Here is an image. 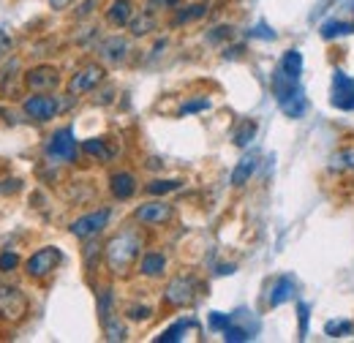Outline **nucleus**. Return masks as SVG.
Returning <instances> with one entry per match:
<instances>
[{"instance_id": "obj_1", "label": "nucleus", "mask_w": 354, "mask_h": 343, "mask_svg": "<svg viewBox=\"0 0 354 343\" xmlns=\"http://www.w3.org/2000/svg\"><path fill=\"white\" fill-rule=\"evenodd\" d=\"M139 254H142V234H139V229H133V226L118 232V234L106 243V248H104L106 267H109V272L118 275V278H126V275L131 272L133 261L139 259Z\"/></svg>"}, {"instance_id": "obj_2", "label": "nucleus", "mask_w": 354, "mask_h": 343, "mask_svg": "<svg viewBox=\"0 0 354 343\" xmlns=\"http://www.w3.org/2000/svg\"><path fill=\"white\" fill-rule=\"evenodd\" d=\"M272 95L278 101V106L289 115V118H303L306 109H308V101L303 95V87H300V80H292L281 71V66L275 68L272 74Z\"/></svg>"}, {"instance_id": "obj_3", "label": "nucleus", "mask_w": 354, "mask_h": 343, "mask_svg": "<svg viewBox=\"0 0 354 343\" xmlns=\"http://www.w3.org/2000/svg\"><path fill=\"white\" fill-rule=\"evenodd\" d=\"M77 150H80V145L74 139V129H57L49 136V142H46L44 147L46 158L49 161H57V164L77 161Z\"/></svg>"}, {"instance_id": "obj_4", "label": "nucleus", "mask_w": 354, "mask_h": 343, "mask_svg": "<svg viewBox=\"0 0 354 343\" xmlns=\"http://www.w3.org/2000/svg\"><path fill=\"white\" fill-rule=\"evenodd\" d=\"M30 310V302L25 297L22 289L17 286H0V322H22Z\"/></svg>"}, {"instance_id": "obj_5", "label": "nucleus", "mask_w": 354, "mask_h": 343, "mask_svg": "<svg viewBox=\"0 0 354 343\" xmlns=\"http://www.w3.org/2000/svg\"><path fill=\"white\" fill-rule=\"evenodd\" d=\"M196 292H199V281L194 275H177L167 284L164 302L169 308H183V305H191L196 300Z\"/></svg>"}, {"instance_id": "obj_6", "label": "nucleus", "mask_w": 354, "mask_h": 343, "mask_svg": "<svg viewBox=\"0 0 354 343\" xmlns=\"http://www.w3.org/2000/svg\"><path fill=\"white\" fill-rule=\"evenodd\" d=\"M101 82H104V66L88 63V66H82V68L68 80V95H85L90 90H95Z\"/></svg>"}, {"instance_id": "obj_7", "label": "nucleus", "mask_w": 354, "mask_h": 343, "mask_svg": "<svg viewBox=\"0 0 354 343\" xmlns=\"http://www.w3.org/2000/svg\"><path fill=\"white\" fill-rule=\"evenodd\" d=\"M63 261V254L57 251V248H39L33 257L25 261V272L30 275V278H46L52 270H57V264Z\"/></svg>"}, {"instance_id": "obj_8", "label": "nucleus", "mask_w": 354, "mask_h": 343, "mask_svg": "<svg viewBox=\"0 0 354 343\" xmlns=\"http://www.w3.org/2000/svg\"><path fill=\"white\" fill-rule=\"evenodd\" d=\"M22 109H25V115H28V118H33V120H39V123H46V120H52V118L60 112V104H57V98H55V95L36 93V95L25 98Z\"/></svg>"}, {"instance_id": "obj_9", "label": "nucleus", "mask_w": 354, "mask_h": 343, "mask_svg": "<svg viewBox=\"0 0 354 343\" xmlns=\"http://www.w3.org/2000/svg\"><path fill=\"white\" fill-rule=\"evenodd\" d=\"M109 215L112 213L104 207V210H95V213H88V215H82V218H77V221L71 223V234L80 237V240L95 237V234L109 223Z\"/></svg>"}, {"instance_id": "obj_10", "label": "nucleus", "mask_w": 354, "mask_h": 343, "mask_svg": "<svg viewBox=\"0 0 354 343\" xmlns=\"http://www.w3.org/2000/svg\"><path fill=\"white\" fill-rule=\"evenodd\" d=\"M25 85L30 87L33 93H49L60 85V74L55 66H33L25 74Z\"/></svg>"}, {"instance_id": "obj_11", "label": "nucleus", "mask_w": 354, "mask_h": 343, "mask_svg": "<svg viewBox=\"0 0 354 343\" xmlns=\"http://www.w3.org/2000/svg\"><path fill=\"white\" fill-rule=\"evenodd\" d=\"M333 106L344 109V112H354V80L346 77L344 71H338L333 77Z\"/></svg>"}, {"instance_id": "obj_12", "label": "nucleus", "mask_w": 354, "mask_h": 343, "mask_svg": "<svg viewBox=\"0 0 354 343\" xmlns=\"http://www.w3.org/2000/svg\"><path fill=\"white\" fill-rule=\"evenodd\" d=\"M172 205H167V202H147V205H139L136 210H133V218L139 221V223H147V226H158V223H167V221H172Z\"/></svg>"}, {"instance_id": "obj_13", "label": "nucleus", "mask_w": 354, "mask_h": 343, "mask_svg": "<svg viewBox=\"0 0 354 343\" xmlns=\"http://www.w3.org/2000/svg\"><path fill=\"white\" fill-rule=\"evenodd\" d=\"M129 49L131 46H129V41L123 36H112V39H104V41L98 44V57L104 63H109V66H120V63H126Z\"/></svg>"}, {"instance_id": "obj_14", "label": "nucleus", "mask_w": 354, "mask_h": 343, "mask_svg": "<svg viewBox=\"0 0 354 343\" xmlns=\"http://www.w3.org/2000/svg\"><path fill=\"white\" fill-rule=\"evenodd\" d=\"M109 191H112V196L115 199H131L133 194H136V177H133L131 172H118V174H112V180H109Z\"/></svg>"}, {"instance_id": "obj_15", "label": "nucleus", "mask_w": 354, "mask_h": 343, "mask_svg": "<svg viewBox=\"0 0 354 343\" xmlns=\"http://www.w3.org/2000/svg\"><path fill=\"white\" fill-rule=\"evenodd\" d=\"M295 292H297L295 278H292V275H281V278L272 284V289H270V305L278 308V305L289 302L292 297H295Z\"/></svg>"}, {"instance_id": "obj_16", "label": "nucleus", "mask_w": 354, "mask_h": 343, "mask_svg": "<svg viewBox=\"0 0 354 343\" xmlns=\"http://www.w3.org/2000/svg\"><path fill=\"white\" fill-rule=\"evenodd\" d=\"M106 19L115 28H126L133 19V3L131 0H112V6L106 8Z\"/></svg>"}, {"instance_id": "obj_17", "label": "nucleus", "mask_w": 354, "mask_h": 343, "mask_svg": "<svg viewBox=\"0 0 354 343\" xmlns=\"http://www.w3.org/2000/svg\"><path fill=\"white\" fill-rule=\"evenodd\" d=\"M164 270H167V257L164 254L150 251V254H145L142 261H139V272L147 275V278H158V275H164Z\"/></svg>"}, {"instance_id": "obj_18", "label": "nucleus", "mask_w": 354, "mask_h": 343, "mask_svg": "<svg viewBox=\"0 0 354 343\" xmlns=\"http://www.w3.org/2000/svg\"><path fill=\"white\" fill-rule=\"evenodd\" d=\"M82 150L88 153L90 158L101 161V164H109V161L115 158V150L106 145V139H88V142L82 145Z\"/></svg>"}, {"instance_id": "obj_19", "label": "nucleus", "mask_w": 354, "mask_h": 343, "mask_svg": "<svg viewBox=\"0 0 354 343\" xmlns=\"http://www.w3.org/2000/svg\"><path fill=\"white\" fill-rule=\"evenodd\" d=\"M281 71H283L286 77H292V80H300V74H303V55H300L297 49L283 52V57H281Z\"/></svg>"}, {"instance_id": "obj_20", "label": "nucleus", "mask_w": 354, "mask_h": 343, "mask_svg": "<svg viewBox=\"0 0 354 343\" xmlns=\"http://www.w3.org/2000/svg\"><path fill=\"white\" fill-rule=\"evenodd\" d=\"M254 169H257V156H245V158H240V164L234 167V172H232V185H245L248 183V177L254 174Z\"/></svg>"}, {"instance_id": "obj_21", "label": "nucleus", "mask_w": 354, "mask_h": 343, "mask_svg": "<svg viewBox=\"0 0 354 343\" xmlns=\"http://www.w3.org/2000/svg\"><path fill=\"white\" fill-rule=\"evenodd\" d=\"M129 28H131V36H147L150 30H156V17H153V11H145V14H139V17H133L131 22H129Z\"/></svg>"}, {"instance_id": "obj_22", "label": "nucleus", "mask_w": 354, "mask_h": 343, "mask_svg": "<svg viewBox=\"0 0 354 343\" xmlns=\"http://www.w3.org/2000/svg\"><path fill=\"white\" fill-rule=\"evenodd\" d=\"M188 330H194V322H188V319H180V322H175V324H172L169 330H164V335H158V343H175V341H183Z\"/></svg>"}, {"instance_id": "obj_23", "label": "nucleus", "mask_w": 354, "mask_h": 343, "mask_svg": "<svg viewBox=\"0 0 354 343\" xmlns=\"http://www.w3.org/2000/svg\"><path fill=\"white\" fill-rule=\"evenodd\" d=\"M319 33H322V39H335V36H349V33H354V25H352V22H341V19H333V22H324Z\"/></svg>"}, {"instance_id": "obj_24", "label": "nucleus", "mask_w": 354, "mask_h": 343, "mask_svg": "<svg viewBox=\"0 0 354 343\" xmlns=\"http://www.w3.org/2000/svg\"><path fill=\"white\" fill-rule=\"evenodd\" d=\"M207 14V6L205 3H196V6H188V8H180L172 19V25H185V22H194V19H202Z\"/></svg>"}, {"instance_id": "obj_25", "label": "nucleus", "mask_w": 354, "mask_h": 343, "mask_svg": "<svg viewBox=\"0 0 354 343\" xmlns=\"http://www.w3.org/2000/svg\"><path fill=\"white\" fill-rule=\"evenodd\" d=\"M324 333H327L330 338H346V335L354 333V324L349 319H335V322H327V324H324Z\"/></svg>"}, {"instance_id": "obj_26", "label": "nucleus", "mask_w": 354, "mask_h": 343, "mask_svg": "<svg viewBox=\"0 0 354 343\" xmlns=\"http://www.w3.org/2000/svg\"><path fill=\"white\" fill-rule=\"evenodd\" d=\"M254 136H257V123H254V120H243V123L237 126V131H234V136H232V139H234V145H237V147H245Z\"/></svg>"}, {"instance_id": "obj_27", "label": "nucleus", "mask_w": 354, "mask_h": 343, "mask_svg": "<svg viewBox=\"0 0 354 343\" xmlns=\"http://www.w3.org/2000/svg\"><path fill=\"white\" fill-rule=\"evenodd\" d=\"M112 302H115V297H112V289H101V295H98V319H101V324L106 322V319H112Z\"/></svg>"}, {"instance_id": "obj_28", "label": "nucleus", "mask_w": 354, "mask_h": 343, "mask_svg": "<svg viewBox=\"0 0 354 343\" xmlns=\"http://www.w3.org/2000/svg\"><path fill=\"white\" fill-rule=\"evenodd\" d=\"M104 335H106V341H126V327H123V322H118L115 316L106 319V322H104Z\"/></svg>"}, {"instance_id": "obj_29", "label": "nucleus", "mask_w": 354, "mask_h": 343, "mask_svg": "<svg viewBox=\"0 0 354 343\" xmlns=\"http://www.w3.org/2000/svg\"><path fill=\"white\" fill-rule=\"evenodd\" d=\"M180 188V180H153V183H147V194H153V196H164V194H169V191H177Z\"/></svg>"}, {"instance_id": "obj_30", "label": "nucleus", "mask_w": 354, "mask_h": 343, "mask_svg": "<svg viewBox=\"0 0 354 343\" xmlns=\"http://www.w3.org/2000/svg\"><path fill=\"white\" fill-rule=\"evenodd\" d=\"M254 338V333L248 330V327H237V324H232L229 322V327L223 330V341H251Z\"/></svg>"}, {"instance_id": "obj_31", "label": "nucleus", "mask_w": 354, "mask_h": 343, "mask_svg": "<svg viewBox=\"0 0 354 343\" xmlns=\"http://www.w3.org/2000/svg\"><path fill=\"white\" fill-rule=\"evenodd\" d=\"M22 188V180L19 177H3L0 180V196H11V194H17Z\"/></svg>"}, {"instance_id": "obj_32", "label": "nucleus", "mask_w": 354, "mask_h": 343, "mask_svg": "<svg viewBox=\"0 0 354 343\" xmlns=\"http://www.w3.org/2000/svg\"><path fill=\"white\" fill-rule=\"evenodd\" d=\"M17 267H19V257L14 251H3L0 254V272H11Z\"/></svg>"}, {"instance_id": "obj_33", "label": "nucleus", "mask_w": 354, "mask_h": 343, "mask_svg": "<svg viewBox=\"0 0 354 343\" xmlns=\"http://www.w3.org/2000/svg\"><path fill=\"white\" fill-rule=\"evenodd\" d=\"M207 106H210V101H207V98H196V101H188V104H183L180 115H194V112H202V109H207Z\"/></svg>"}, {"instance_id": "obj_34", "label": "nucleus", "mask_w": 354, "mask_h": 343, "mask_svg": "<svg viewBox=\"0 0 354 343\" xmlns=\"http://www.w3.org/2000/svg\"><path fill=\"white\" fill-rule=\"evenodd\" d=\"M126 313H129V319H133V322H145V319H147L153 310H150L147 305H131Z\"/></svg>"}, {"instance_id": "obj_35", "label": "nucleus", "mask_w": 354, "mask_h": 343, "mask_svg": "<svg viewBox=\"0 0 354 343\" xmlns=\"http://www.w3.org/2000/svg\"><path fill=\"white\" fill-rule=\"evenodd\" d=\"M229 322H232V316H226V313H210V330H226L229 327Z\"/></svg>"}, {"instance_id": "obj_36", "label": "nucleus", "mask_w": 354, "mask_h": 343, "mask_svg": "<svg viewBox=\"0 0 354 343\" xmlns=\"http://www.w3.org/2000/svg\"><path fill=\"white\" fill-rule=\"evenodd\" d=\"M145 6H147V11H153V14H156V11H161V8H177V6H180V0H147Z\"/></svg>"}, {"instance_id": "obj_37", "label": "nucleus", "mask_w": 354, "mask_h": 343, "mask_svg": "<svg viewBox=\"0 0 354 343\" xmlns=\"http://www.w3.org/2000/svg\"><path fill=\"white\" fill-rule=\"evenodd\" d=\"M297 310H300V338H306V335H308V305L300 302Z\"/></svg>"}, {"instance_id": "obj_38", "label": "nucleus", "mask_w": 354, "mask_h": 343, "mask_svg": "<svg viewBox=\"0 0 354 343\" xmlns=\"http://www.w3.org/2000/svg\"><path fill=\"white\" fill-rule=\"evenodd\" d=\"M333 161H335V164H333L335 169H338V167H341V169H346V167H354V153H341V156H335Z\"/></svg>"}, {"instance_id": "obj_39", "label": "nucleus", "mask_w": 354, "mask_h": 343, "mask_svg": "<svg viewBox=\"0 0 354 343\" xmlns=\"http://www.w3.org/2000/svg\"><path fill=\"white\" fill-rule=\"evenodd\" d=\"M251 36H254V39H265V41H272V39H275V33H272L267 25H257V28L251 30Z\"/></svg>"}, {"instance_id": "obj_40", "label": "nucleus", "mask_w": 354, "mask_h": 343, "mask_svg": "<svg viewBox=\"0 0 354 343\" xmlns=\"http://www.w3.org/2000/svg\"><path fill=\"white\" fill-rule=\"evenodd\" d=\"M232 36V28H216V33L207 36V41H221V39H229Z\"/></svg>"}, {"instance_id": "obj_41", "label": "nucleus", "mask_w": 354, "mask_h": 343, "mask_svg": "<svg viewBox=\"0 0 354 343\" xmlns=\"http://www.w3.org/2000/svg\"><path fill=\"white\" fill-rule=\"evenodd\" d=\"M95 3H98V0H85V3H82V8L77 11V17H80V19H85L88 14H93V8H95Z\"/></svg>"}, {"instance_id": "obj_42", "label": "nucleus", "mask_w": 354, "mask_h": 343, "mask_svg": "<svg viewBox=\"0 0 354 343\" xmlns=\"http://www.w3.org/2000/svg\"><path fill=\"white\" fill-rule=\"evenodd\" d=\"M8 52H11V39H8V36L0 30V57H6Z\"/></svg>"}, {"instance_id": "obj_43", "label": "nucleus", "mask_w": 354, "mask_h": 343, "mask_svg": "<svg viewBox=\"0 0 354 343\" xmlns=\"http://www.w3.org/2000/svg\"><path fill=\"white\" fill-rule=\"evenodd\" d=\"M49 6H52L55 11H63V8H68V6H71V0H49Z\"/></svg>"}, {"instance_id": "obj_44", "label": "nucleus", "mask_w": 354, "mask_h": 343, "mask_svg": "<svg viewBox=\"0 0 354 343\" xmlns=\"http://www.w3.org/2000/svg\"><path fill=\"white\" fill-rule=\"evenodd\" d=\"M352 11H354V3H352Z\"/></svg>"}]
</instances>
